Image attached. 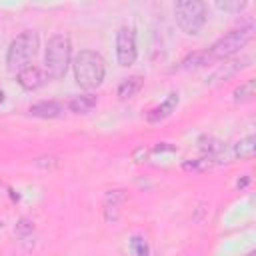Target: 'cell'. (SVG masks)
Listing matches in <instances>:
<instances>
[{
	"mask_svg": "<svg viewBox=\"0 0 256 256\" xmlns=\"http://www.w3.org/2000/svg\"><path fill=\"white\" fill-rule=\"evenodd\" d=\"M106 76V62L94 50H80L74 58V78L80 88L92 90L102 84Z\"/></svg>",
	"mask_w": 256,
	"mask_h": 256,
	"instance_id": "6da1fadb",
	"label": "cell"
},
{
	"mask_svg": "<svg viewBox=\"0 0 256 256\" xmlns=\"http://www.w3.org/2000/svg\"><path fill=\"white\" fill-rule=\"evenodd\" d=\"M38 44H40V38L34 30H24L20 32L8 46V52H6V68L10 72H20L24 70L26 66H30V60L34 58L36 50H38Z\"/></svg>",
	"mask_w": 256,
	"mask_h": 256,
	"instance_id": "7a4b0ae2",
	"label": "cell"
},
{
	"mask_svg": "<svg viewBox=\"0 0 256 256\" xmlns=\"http://www.w3.org/2000/svg\"><path fill=\"white\" fill-rule=\"evenodd\" d=\"M254 36V24L248 22L240 28L230 30L226 36H222L220 40H216L208 50H204L206 56V64L212 60H222V58H230L232 54H236L240 48H244Z\"/></svg>",
	"mask_w": 256,
	"mask_h": 256,
	"instance_id": "3957f363",
	"label": "cell"
},
{
	"mask_svg": "<svg viewBox=\"0 0 256 256\" xmlns=\"http://www.w3.org/2000/svg\"><path fill=\"white\" fill-rule=\"evenodd\" d=\"M72 58V42L68 36L64 34H54L48 44H46V54H44V62H46V72L50 78H62L68 70Z\"/></svg>",
	"mask_w": 256,
	"mask_h": 256,
	"instance_id": "277c9868",
	"label": "cell"
},
{
	"mask_svg": "<svg viewBox=\"0 0 256 256\" xmlns=\"http://www.w3.org/2000/svg\"><path fill=\"white\" fill-rule=\"evenodd\" d=\"M174 16L182 32L196 36L208 20V10L206 4L200 0H180L174 4Z\"/></svg>",
	"mask_w": 256,
	"mask_h": 256,
	"instance_id": "5b68a950",
	"label": "cell"
},
{
	"mask_svg": "<svg viewBox=\"0 0 256 256\" xmlns=\"http://www.w3.org/2000/svg\"><path fill=\"white\" fill-rule=\"evenodd\" d=\"M138 48H136V34L132 28L122 26L116 32V60L120 66H132L136 62Z\"/></svg>",
	"mask_w": 256,
	"mask_h": 256,
	"instance_id": "8992f818",
	"label": "cell"
},
{
	"mask_svg": "<svg viewBox=\"0 0 256 256\" xmlns=\"http://www.w3.org/2000/svg\"><path fill=\"white\" fill-rule=\"evenodd\" d=\"M126 200V194L122 190H108L104 196V220L116 222L120 216V204Z\"/></svg>",
	"mask_w": 256,
	"mask_h": 256,
	"instance_id": "52a82bcc",
	"label": "cell"
},
{
	"mask_svg": "<svg viewBox=\"0 0 256 256\" xmlns=\"http://www.w3.org/2000/svg\"><path fill=\"white\" fill-rule=\"evenodd\" d=\"M178 106V92H170L168 94V98L162 102V104H158V106H154L148 114H146V120L148 122H162V120H166L172 112H174V108Z\"/></svg>",
	"mask_w": 256,
	"mask_h": 256,
	"instance_id": "ba28073f",
	"label": "cell"
},
{
	"mask_svg": "<svg viewBox=\"0 0 256 256\" xmlns=\"http://www.w3.org/2000/svg\"><path fill=\"white\" fill-rule=\"evenodd\" d=\"M16 80H18V84L24 88V90H36V88H40L42 84H44V74H42V70L40 68H36V66H26L24 70H20L18 74H16Z\"/></svg>",
	"mask_w": 256,
	"mask_h": 256,
	"instance_id": "9c48e42d",
	"label": "cell"
},
{
	"mask_svg": "<svg viewBox=\"0 0 256 256\" xmlns=\"http://www.w3.org/2000/svg\"><path fill=\"white\" fill-rule=\"evenodd\" d=\"M28 112L32 116H36V118H56L62 112V104L60 102H54V100H44V102L32 104Z\"/></svg>",
	"mask_w": 256,
	"mask_h": 256,
	"instance_id": "30bf717a",
	"label": "cell"
},
{
	"mask_svg": "<svg viewBox=\"0 0 256 256\" xmlns=\"http://www.w3.org/2000/svg\"><path fill=\"white\" fill-rule=\"evenodd\" d=\"M96 96L94 94H80V96H74V98H70V102H68V108L74 112V114H86V112H90L94 106H96Z\"/></svg>",
	"mask_w": 256,
	"mask_h": 256,
	"instance_id": "8fae6325",
	"label": "cell"
},
{
	"mask_svg": "<svg viewBox=\"0 0 256 256\" xmlns=\"http://www.w3.org/2000/svg\"><path fill=\"white\" fill-rule=\"evenodd\" d=\"M254 152H256V138L250 134L242 140H238L234 144V156L240 158V160H250L254 158Z\"/></svg>",
	"mask_w": 256,
	"mask_h": 256,
	"instance_id": "7c38bea8",
	"label": "cell"
},
{
	"mask_svg": "<svg viewBox=\"0 0 256 256\" xmlns=\"http://www.w3.org/2000/svg\"><path fill=\"white\" fill-rule=\"evenodd\" d=\"M140 88H142V76H130V78H126V80L118 86V96H120L122 100L132 98V96H136V94L140 92Z\"/></svg>",
	"mask_w": 256,
	"mask_h": 256,
	"instance_id": "4fadbf2b",
	"label": "cell"
},
{
	"mask_svg": "<svg viewBox=\"0 0 256 256\" xmlns=\"http://www.w3.org/2000/svg\"><path fill=\"white\" fill-rule=\"evenodd\" d=\"M248 62H250V58H246V60H232V62L224 64L222 68H218V70L214 72L212 80L216 82V80H220V78H230L232 74H236V72H240L242 68H246V66H248Z\"/></svg>",
	"mask_w": 256,
	"mask_h": 256,
	"instance_id": "5bb4252c",
	"label": "cell"
},
{
	"mask_svg": "<svg viewBox=\"0 0 256 256\" xmlns=\"http://www.w3.org/2000/svg\"><path fill=\"white\" fill-rule=\"evenodd\" d=\"M254 86H256V82L252 78L246 80V82H242L240 86H236L234 92H232L234 102H246V100H250L254 96Z\"/></svg>",
	"mask_w": 256,
	"mask_h": 256,
	"instance_id": "9a60e30c",
	"label": "cell"
},
{
	"mask_svg": "<svg viewBox=\"0 0 256 256\" xmlns=\"http://www.w3.org/2000/svg\"><path fill=\"white\" fill-rule=\"evenodd\" d=\"M212 156H204V158H194V160H184L182 168L186 172H204L212 166Z\"/></svg>",
	"mask_w": 256,
	"mask_h": 256,
	"instance_id": "2e32d148",
	"label": "cell"
},
{
	"mask_svg": "<svg viewBox=\"0 0 256 256\" xmlns=\"http://www.w3.org/2000/svg\"><path fill=\"white\" fill-rule=\"evenodd\" d=\"M204 64H206L204 52H192L190 56H186V58L180 62V68H182V70H190V68H198V66H204Z\"/></svg>",
	"mask_w": 256,
	"mask_h": 256,
	"instance_id": "e0dca14e",
	"label": "cell"
},
{
	"mask_svg": "<svg viewBox=\"0 0 256 256\" xmlns=\"http://www.w3.org/2000/svg\"><path fill=\"white\" fill-rule=\"evenodd\" d=\"M34 166L40 168V170H56V168L60 166V160H58V156L48 154V156H40V158H36V160H34Z\"/></svg>",
	"mask_w": 256,
	"mask_h": 256,
	"instance_id": "ac0fdd59",
	"label": "cell"
},
{
	"mask_svg": "<svg viewBox=\"0 0 256 256\" xmlns=\"http://www.w3.org/2000/svg\"><path fill=\"white\" fill-rule=\"evenodd\" d=\"M214 6H216L218 10H224V12H242L248 4H246V2H240V0H232V2H226V0L220 2V0H218Z\"/></svg>",
	"mask_w": 256,
	"mask_h": 256,
	"instance_id": "d6986e66",
	"label": "cell"
},
{
	"mask_svg": "<svg viewBox=\"0 0 256 256\" xmlns=\"http://www.w3.org/2000/svg\"><path fill=\"white\" fill-rule=\"evenodd\" d=\"M130 248H132L134 256H148V244H146V240L142 236H132Z\"/></svg>",
	"mask_w": 256,
	"mask_h": 256,
	"instance_id": "ffe728a7",
	"label": "cell"
},
{
	"mask_svg": "<svg viewBox=\"0 0 256 256\" xmlns=\"http://www.w3.org/2000/svg\"><path fill=\"white\" fill-rule=\"evenodd\" d=\"M32 232H34V222L28 220V218H20L18 224H16V234H18L20 238H26V236L32 234Z\"/></svg>",
	"mask_w": 256,
	"mask_h": 256,
	"instance_id": "44dd1931",
	"label": "cell"
},
{
	"mask_svg": "<svg viewBox=\"0 0 256 256\" xmlns=\"http://www.w3.org/2000/svg\"><path fill=\"white\" fill-rule=\"evenodd\" d=\"M148 158V148H144V146H138L134 152H132V160L134 162H144Z\"/></svg>",
	"mask_w": 256,
	"mask_h": 256,
	"instance_id": "7402d4cb",
	"label": "cell"
},
{
	"mask_svg": "<svg viewBox=\"0 0 256 256\" xmlns=\"http://www.w3.org/2000/svg\"><path fill=\"white\" fill-rule=\"evenodd\" d=\"M154 150H156V152H174L176 146H172V144H168V142H162V144L154 146Z\"/></svg>",
	"mask_w": 256,
	"mask_h": 256,
	"instance_id": "603a6c76",
	"label": "cell"
},
{
	"mask_svg": "<svg viewBox=\"0 0 256 256\" xmlns=\"http://www.w3.org/2000/svg\"><path fill=\"white\" fill-rule=\"evenodd\" d=\"M248 184V178H244V180H238V188H244Z\"/></svg>",
	"mask_w": 256,
	"mask_h": 256,
	"instance_id": "cb8c5ba5",
	"label": "cell"
},
{
	"mask_svg": "<svg viewBox=\"0 0 256 256\" xmlns=\"http://www.w3.org/2000/svg\"><path fill=\"white\" fill-rule=\"evenodd\" d=\"M2 102H4V92L0 90V104H2Z\"/></svg>",
	"mask_w": 256,
	"mask_h": 256,
	"instance_id": "d4e9b609",
	"label": "cell"
},
{
	"mask_svg": "<svg viewBox=\"0 0 256 256\" xmlns=\"http://www.w3.org/2000/svg\"><path fill=\"white\" fill-rule=\"evenodd\" d=\"M246 256H256V254H254V252H248V254H246Z\"/></svg>",
	"mask_w": 256,
	"mask_h": 256,
	"instance_id": "484cf974",
	"label": "cell"
}]
</instances>
